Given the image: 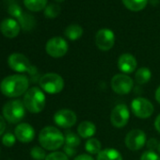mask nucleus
Masks as SVG:
<instances>
[{
	"label": "nucleus",
	"mask_w": 160,
	"mask_h": 160,
	"mask_svg": "<svg viewBox=\"0 0 160 160\" xmlns=\"http://www.w3.org/2000/svg\"><path fill=\"white\" fill-rule=\"evenodd\" d=\"M14 135L16 139L23 143H28L34 139L35 137V130L34 128L26 122H22L18 124L14 130Z\"/></svg>",
	"instance_id": "15"
},
{
	"label": "nucleus",
	"mask_w": 160,
	"mask_h": 160,
	"mask_svg": "<svg viewBox=\"0 0 160 160\" xmlns=\"http://www.w3.org/2000/svg\"><path fill=\"white\" fill-rule=\"evenodd\" d=\"M39 142L44 150L55 151L64 144L65 137L57 127L46 126L42 128L39 134Z\"/></svg>",
	"instance_id": "2"
},
{
	"label": "nucleus",
	"mask_w": 160,
	"mask_h": 160,
	"mask_svg": "<svg viewBox=\"0 0 160 160\" xmlns=\"http://www.w3.org/2000/svg\"><path fill=\"white\" fill-rule=\"evenodd\" d=\"M26 8L33 12H41L47 6V0H24Z\"/></svg>",
	"instance_id": "22"
},
{
	"label": "nucleus",
	"mask_w": 160,
	"mask_h": 160,
	"mask_svg": "<svg viewBox=\"0 0 160 160\" xmlns=\"http://www.w3.org/2000/svg\"><path fill=\"white\" fill-rule=\"evenodd\" d=\"M125 146L131 151H138L144 147L147 142V137L144 131L140 129H133L129 131L124 139Z\"/></svg>",
	"instance_id": "10"
},
{
	"label": "nucleus",
	"mask_w": 160,
	"mask_h": 160,
	"mask_svg": "<svg viewBox=\"0 0 160 160\" xmlns=\"http://www.w3.org/2000/svg\"><path fill=\"white\" fill-rule=\"evenodd\" d=\"M60 12V7L57 4H49L44 9V15L49 19L56 18Z\"/></svg>",
	"instance_id": "26"
},
{
	"label": "nucleus",
	"mask_w": 160,
	"mask_h": 160,
	"mask_svg": "<svg viewBox=\"0 0 160 160\" xmlns=\"http://www.w3.org/2000/svg\"><path fill=\"white\" fill-rule=\"evenodd\" d=\"M77 116L71 109L58 110L54 115L55 123L62 128H70L76 123Z\"/></svg>",
	"instance_id": "13"
},
{
	"label": "nucleus",
	"mask_w": 160,
	"mask_h": 160,
	"mask_svg": "<svg viewBox=\"0 0 160 160\" xmlns=\"http://www.w3.org/2000/svg\"><path fill=\"white\" fill-rule=\"evenodd\" d=\"M154 97H155V100L157 101V103L160 104V86L156 89L155 93H154Z\"/></svg>",
	"instance_id": "36"
},
{
	"label": "nucleus",
	"mask_w": 160,
	"mask_h": 160,
	"mask_svg": "<svg viewBox=\"0 0 160 160\" xmlns=\"http://www.w3.org/2000/svg\"><path fill=\"white\" fill-rule=\"evenodd\" d=\"M45 50L50 57L58 58L65 56L68 52V43L61 37H54L46 42Z\"/></svg>",
	"instance_id": "9"
},
{
	"label": "nucleus",
	"mask_w": 160,
	"mask_h": 160,
	"mask_svg": "<svg viewBox=\"0 0 160 160\" xmlns=\"http://www.w3.org/2000/svg\"><path fill=\"white\" fill-rule=\"evenodd\" d=\"M157 151L159 152V153H160V142H159V145H158V149H157Z\"/></svg>",
	"instance_id": "37"
},
{
	"label": "nucleus",
	"mask_w": 160,
	"mask_h": 160,
	"mask_svg": "<svg viewBox=\"0 0 160 160\" xmlns=\"http://www.w3.org/2000/svg\"><path fill=\"white\" fill-rule=\"evenodd\" d=\"M55 1H57V2H62V1H64V0H55Z\"/></svg>",
	"instance_id": "38"
},
{
	"label": "nucleus",
	"mask_w": 160,
	"mask_h": 160,
	"mask_svg": "<svg viewBox=\"0 0 160 160\" xmlns=\"http://www.w3.org/2000/svg\"><path fill=\"white\" fill-rule=\"evenodd\" d=\"M65 36L71 40V41H76L78 39H80L83 35V28L81 26L76 25V24H72L70 25L66 28L65 29Z\"/></svg>",
	"instance_id": "20"
},
{
	"label": "nucleus",
	"mask_w": 160,
	"mask_h": 160,
	"mask_svg": "<svg viewBox=\"0 0 160 160\" xmlns=\"http://www.w3.org/2000/svg\"><path fill=\"white\" fill-rule=\"evenodd\" d=\"M77 133L83 138H92L96 133V126L90 121H84L79 123Z\"/></svg>",
	"instance_id": "18"
},
{
	"label": "nucleus",
	"mask_w": 160,
	"mask_h": 160,
	"mask_svg": "<svg viewBox=\"0 0 160 160\" xmlns=\"http://www.w3.org/2000/svg\"><path fill=\"white\" fill-rule=\"evenodd\" d=\"M154 127H155L156 131L160 133V114L154 120Z\"/></svg>",
	"instance_id": "35"
},
{
	"label": "nucleus",
	"mask_w": 160,
	"mask_h": 160,
	"mask_svg": "<svg viewBox=\"0 0 160 160\" xmlns=\"http://www.w3.org/2000/svg\"><path fill=\"white\" fill-rule=\"evenodd\" d=\"M41 89L49 94L59 93L64 88L63 78L55 72H48L41 76L39 80Z\"/></svg>",
	"instance_id": "5"
},
{
	"label": "nucleus",
	"mask_w": 160,
	"mask_h": 160,
	"mask_svg": "<svg viewBox=\"0 0 160 160\" xmlns=\"http://www.w3.org/2000/svg\"><path fill=\"white\" fill-rule=\"evenodd\" d=\"M6 129V122H5V118L0 115V136H2L5 132Z\"/></svg>",
	"instance_id": "34"
},
{
	"label": "nucleus",
	"mask_w": 160,
	"mask_h": 160,
	"mask_svg": "<svg viewBox=\"0 0 160 160\" xmlns=\"http://www.w3.org/2000/svg\"><path fill=\"white\" fill-rule=\"evenodd\" d=\"M17 21L19 22L21 28H23L26 31L31 30L36 25V21H35L34 17L31 16L30 14H27V13H24L22 15V17Z\"/></svg>",
	"instance_id": "25"
},
{
	"label": "nucleus",
	"mask_w": 160,
	"mask_h": 160,
	"mask_svg": "<svg viewBox=\"0 0 160 160\" xmlns=\"http://www.w3.org/2000/svg\"><path fill=\"white\" fill-rule=\"evenodd\" d=\"M8 63H9L10 68L17 72H28L31 74L36 72V68L33 67L30 64L28 58L21 53L12 54L8 58Z\"/></svg>",
	"instance_id": "7"
},
{
	"label": "nucleus",
	"mask_w": 160,
	"mask_h": 160,
	"mask_svg": "<svg viewBox=\"0 0 160 160\" xmlns=\"http://www.w3.org/2000/svg\"><path fill=\"white\" fill-rule=\"evenodd\" d=\"M65 142H64V152L68 156H73L76 153L75 148H77L80 143H81V139L80 138L72 133V132H67L65 135Z\"/></svg>",
	"instance_id": "17"
},
{
	"label": "nucleus",
	"mask_w": 160,
	"mask_h": 160,
	"mask_svg": "<svg viewBox=\"0 0 160 160\" xmlns=\"http://www.w3.org/2000/svg\"><path fill=\"white\" fill-rule=\"evenodd\" d=\"M20 29L21 26L19 22L14 18H6L0 23V31L9 39L17 37L19 35Z\"/></svg>",
	"instance_id": "14"
},
{
	"label": "nucleus",
	"mask_w": 160,
	"mask_h": 160,
	"mask_svg": "<svg viewBox=\"0 0 160 160\" xmlns=\"http://www.w3.org/2000/svg\"><path fill=\"white\" fill-rule=\"evenodd\" d=\"M73 160H94V158L90 155V154H86V153H83V154H79L77 155Z\"/></svg>",
	"instance_id": "33"
},
{
	"label": "nucleus",
	"mask_w": 160,
	"mask_h": 160,
	"mask_svg": "<svg viewBox=\"0 0 160 160\" xmlns=\"http://www.w3.org/2000/svg\"><path fill=\"white\" fill-rule=\"evenodd\" d=\"M146 144H147V147L150 151H154L155 149H158V145H159L158 141L155 138H150L146 142Z\"/></svg>",
	"instance_id": "32"
},
{
	"label": "nucleus",
	"mask_w": 160,
	"mask_h": 160,
	"mask_svg": "<svg viewBox=\"0 0 160 160\" xmlns=\"http://www.w3.org/2000/svg\"><path fill=\"white\" fill-rule=\"evenodd\" d=\"M23 103L26 109H28L29 112L40 113L43 110L46 104L45 95L41 89L33 87L25 93Z\"/></svg>",
	"instance_id": "3"
},
{
	"label": "nucleus",
	"mask_w": 160,
	"mask_h": 160,
	"mask_svg": "<svg viewBox=\"0 0 160 160\" xmlns=\"http://www.w3.org/2000/svg\"><path fill=\"white\" fill-rule=\"evenodd\" d=\"M15 141H16V137L12 133H6L2 137V143L6 147H12L15 144Z\"/></svg>",
	"instance_id": "29"
},
{
	"label": "nucleus",
	"mask_w": 160,
	"mask_h": 160,
	"mask_svg": "<svg viewBox=\"0 0 160 160\" xmlns=\"http://www.w3.org/2000/svg\"><path fill=\"white\" fill-rule=\"evenodd\" d=\"M122 1L123 5L132 12L142 11L148 3V0H122Z\"/></svg>",
	"instance_id": "23"
},
{
	"label": "nucleus",
	"mask_w": 160,
	"mask_h": 160,
	"mask_svg": "<svg viewBox=\"0 0 160 160\" xmlns=\"http://www.w3.org/2000/svg\"><path fill=\"white\" fill-rule=\"evenodd\" d=\"M29 81L26 75L13 74L5 77L0 83V91L7 97H19L28 91Z\"/></svg>",
	"instance_id": "1"
},
{
	"label": "nucleus",
	"mask_w": 160,
	"mask_h": 160,
	"mask_svg": "<svg viewBox=\"0 0 160 160\" xmlns=\"http://www.w3.org/2000/svg\"><path fill=\"white\" fill-rule=\"evenodd\" d=\"M3 117L11 123H18L26 114V108L20 100H11L7 102L2 109Z\"/></svg>",
	"instance_id": "4"
},
{
	"label": "nucleus",
	"mask_w": 160,
	"mask_h": 160,
	"mask_svg": "<svg viewBox=\"0 0 160 160\" xmlns=\"http://www.w3.org/2000/svg\"><path fill=\"white\" fill-rule=\"evenodd\" d=\"M110 85L115 93L124 95L128 94L132 91L134 87V81L129 75L125 73H118L112 77Z\"/></svg>",
	"instance_id": "6"
},
{
	"label": "nucleus",
	"mask_w": 160,
	"mask_h": 160,
	"mask_svg": "<svg viewBox=\"0 0 160 160\" xmlns=\"http://www.w3.org/2000/svg\"><path fill=\"white\" fill-rule=\"evenodd\" d=\"M8 12H9L10 15H12L16 20H19L22 17V15L24 14V12L22 11V8L16 2H12V3L9 4Z\"/></svg>",
	"instance_id": "27"
},
{
	"label": "nucleus",
	"mask_w": 160,
	"mask_h": 160,
	"mask_svg": "<svg viewBox=\"0 0 160 160\" xmlns=\"http://www.w3.org/2000/svg\"><path fill=\"white\" fill-rule=\"evenodd\" d=\"M30 155L34 160H45L46 158V152L43 148L35 146L30 151Z\"/></svg>",
	"instance_id": "28"
},
{
	"label": "nucleus",
	"mask_w": 160,
	"mask_h": 160,
	"mask_svg": "<svg viewBox=\"0 0 160 160\" xmlns=\"http://www.w3.org/2000/svg\"><path fill=\"white\" fill-rule=\"evenodd\" d=\"M96 160H123L121 152L112 148L102 150L96 157Z\"/></svg>",
	"instance_id": "19"
},
{
	"label": "nucleus",
	"mask_w": 160,
	"mask_h": 160,
	"mask_svg": "<svg viewBox=\"0 0 160 160\" xmlns=\"http://www.w3.org/2000/svg\"><path fill=\"white\" fill-rule=\"evenodd\" d=\"M140 160H160V156L154 151L148 150L141 154Z\"/></svg>",
	"instance_id": "31"
},
{
	"label": "nucleus",
	"mask_w": 160,
	"mask_h": 160,
	"mask_svg": "<svg viewBox=\"0 0 160 160\" xmlns=\"http://www.w3.org/2000/svg\"><path fill=\"white\" fill-rule=\"evenodd\" d=\"M130 119V112L126 105L120 104L117 105L111 111L110 122L114 127L122 128L125 126Z\"/></svg>",
	"instance_id": "11"
},
{
	"label": "nucleus",
	"mask_w": 160,
	"mask_h": 160,
	"mask_svg": "<svg viewBox=\"0 0 160 160\" xmlns=\"http://www.w3.org/2000/svg\"><path fill=\"white\" fill-rule=\"evenodd\" d=\"M85 149L89 153L92 154H98L102 151V144L100 140H98L95 138H89L86 142Z\"/></svg>",
	"instance_id": "24"
},
{
	"label": "nucleus",
	"mask_w": 160,
	"mask_h": 160,
	"mask_svg": "<svg viewBox=\"0 0 160 160\" xmlns=\"http://www.w3.org/2000/svg\"><path fill=\"white\" fill-rule=\"evenodd\" d=\"M45 160H69L68 155L62 152H53L47 154Z\"/></svg>",
	"instance_id": "30"
},
{
	"label": "nucleus",
	"mask_w": 160,
	"mask_h": 160,
	"mask_svg": "<svg viewBox=\"0 0 160 160\" xmlns=\"http://www.w3.org/2000/svg\"><path fill=\"white\" fill-rule=\"evenodd\" d=\"M137 66H138V62L133 55L129 53H124L119 57L118 68L121 72L124 73H131L135 72Z\"/></svg>",
	"instance_id": "16"
},
{
	"label": "nucleus",
	"mask_w": 160,
	"mask_h": 160,
	"mask_svg": "<svg viewBox=\"0 0 160 160\" xmlns=\"http://www.w3.org/2000/svg\"><path fill=\"white\" fill-rule=\"evenodd\" d=\"M96 46L102 51L110 50L115 44V34L108 28H102L95 35Z\"/></svg>",
	"instance_id": "12"
},
{
	"label": "nucleus",
	"mask_w": 160,
	"mask_h": 160,
	"mask_svg": "<svg viewBox=\"0 0 160 160\" xmlns=\"http://www.w3.org/2000/svg\"><path fill=\"white\" fill-rule=\"evenodd\" d=\"M152 77V72L150 71L149 68L147 67H141L137 70L136 72V81L139 85H144L150 81V79Z\"/></svg>",
	"instance_id": "21"
},
{
	"label": "nucleus",
	"mask_w": 160,
	"mask_h": 160,
	"mask_svg": "<svg viewBox=\"0 0 160 160\" xmlns=\"http://www.w3.org/2000/svg\"><path fill=\"white\" fill-rule=\"evenodd\" d=\"M131 110L133 114L139 119H147L151 117L154 111L153 105L146 98L138 97L131 103Z\"/></svg>",
	"instance_id": "8"
}]
</instances>
